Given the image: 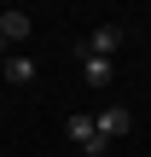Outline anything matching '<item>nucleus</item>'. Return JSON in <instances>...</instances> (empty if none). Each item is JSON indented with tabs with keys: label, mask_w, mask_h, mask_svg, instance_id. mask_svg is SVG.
<instances>
[{
	"label": "nucleus",
	"mask_w": 151,
	"mask_h": 157,
	"mask_svg": "<svg viewBox=\"0 0 151 157\" xmlns=\"http://www.w3.org/2000/svg\"><path fill=\"white\" fill-rule=\"evenodd\" d=\"M93 128H99V140H105V146H111V140H122V134H128V128H134V117H128V111H122V105H105V111H99V117H93Z\"/></svg>",
	"instance_id": "obj_3"
},
{
	"label": "nucleus",
	"mask_w": 151,
	"mask_h": 157,
	"mask_svg": "<svg viewBox=\"0 0 151 157\" xmlns=\"http://www.w3.org/2000/svg\"><path fill=\"white\" fill-rule=\"evenodd\" d=\"M0 35H6V47L29 41V12H12V6H6V17H0Z\"/></svg>",
	"instance_id": "obj_5"
},
{
	"label": "nucleus",
	"mask_w": 151,
	"mask_h": 157,
	"mask_svg": "<svg viewBox=\"0 0 151 157\" xmlns=\"http://www.w3.org/2000/svg\"><path fill=\"white\" fill-rule=\"evenodd\" d=\"M116 47H122V29L116 23H99L93 35L76 41V58H116Z\"/></svg>",
	"instance_id": "obj_1"
},
{
	"label": "nucleus",
	"mask_w": 151,
	"mask_h": 157,
	"mask_svg": "<svg viewBox=\"0 0 151 157\" xmlns=\"http://www.w3.org/2000/svg\"><path fill=\"white\" fill-rule=\"evenodd\" d=\"M76 64H81L87 87H111V76H116V58H76Z\"/></svg>",
	"instance_id": "obj_4"
},
{
	"label": "nucleus",
	"mask_w": 151,
	"mask_h": 157,
	"mask_svg": "<svg viewBox=\"0 0 151 157\" xmlns=\"http://www.w3.org/2000/svg\"><path fill=\"white\" fill-rule=\"evenodd\" d=\"M0 58H6V35H0Z\"/></svg>",
	"instance_id": "obj_7"
},
{
	"label": "nucleus",
	"mask_w": 151,
	"mask_h": 157,
	"mask_svg": "<svg viewBox=\"0 0 151 157\" xmlns=\"http://www.w3.org/2000/svg\"><path fill=\"white\" fill-rule=\"evenodd\" d=\"M0 17H6V6H0Z\"/></svg>",
	"instance_id": "obj_8"
},
{
	"label": "nucleus",
	"mask_w": 151,
	"mask_h": 157,
	"mask_svg": "<svg viewBox=\"0 0 151 157\" xmlns=\"http://www.w3.org/2000/svg\"><path fill=\"white\" fill-rule=\"evenodd\" d=\"M6 82H12V87H29V82H35L29 52H6Z\"/></svg>",
	"instance_id": "obj_6"
},
{
	"label": "nucleus",
	"mask_w": 151,
	"mask_h": 157,
	"mask_svg": "<svg viewBox=\"0 0 151 157\" xmlns=\"http://www.w3.org/2000/svg\"><path fill=\"white\" fill-rule=\"evenodd\" d=\"M64 134H70V146L81 157H99L105 151V140H99V128H93V111H76L70 122H64Z\"/></svg>",
	"instance_id": "obj_2"
}]
</instances>
